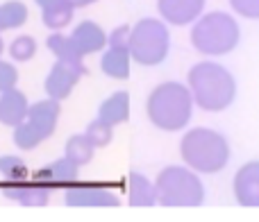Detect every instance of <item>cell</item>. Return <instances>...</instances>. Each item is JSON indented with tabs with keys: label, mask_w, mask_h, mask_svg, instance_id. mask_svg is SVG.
<instances>
[{
	"label": "cell",
	"mask_w": 259,
	"mask_h": 222,
	"mask_svg": "<svg viewBox=\"0 0 259 222\" xmlns=\"http://www.w3.org/2000/svg\"><path fill=\"white\" fill-rule=\"evenodd\" d=\"M187 86L193 95V102L209 114L225 111L237 98L234 75L216 62H200L191 66L187 75Z\"/></svg>",
	"instance_id": "cell-1"
},
{
	"label": "cell",
	"mask_w": 259,
	"mask_h": 222,
	"mask_svg": "<svg viewBox=\"0 0 259 222\" xmlns=\"http://www.w3.org/2000/svg\"><path fill=\"white\" fill-rule=\"evenodd\" d=\"M193 95L180 82H161L146 100V116L161 132H182L193 116Z\"/></svg>",
	"instance_id": "cell-2"
},
{
	"label": "cell",
	"mask_w": 259,
	"mask_h": 222,
	"mask_svg": "<svg viewBox=\"0 0 259 222\" xmlns=\"http://www.w3.org/2000/svg\"><path fill=\"white\" fill-rule=\"evenodd\" d=\"M230 143L211 127H193L180 141V156L184 165L198 175H216L230 163Z\"/></svg>",
	"instance_id": "cell-3"
},
{
	"label": "cell",
	"mask_w": 259,
	"mask_h": 222,
	"mask_svg": "<svg viewBox=\"0 0 259 222\" xmlns=\"http://www.w3.org/2000/svg\"><path fill=\"white\" fill-rule=\"evenodd\" d=\"M157 204L168 209H196L205 202V186L189 165H166L155 179Z\"/></svg>",
	"instance_id": "cell-4"
},
{
	"label": "cell",
	"mask_w": 259,
	"mask_h": 222,
	"mask_svg": "<svg viewBox=\"0 0 259 222\" xmlns=\"http://www.w3.org/2000/svg\"><path fill=\"white\" fill-rule=\"evenodd\" d=\"M239 41H241V27L232 14H202L191 27V45L207 57L230 54L239 45Z\"/></svg>",
	"instance_id": "cell-5"
},
{
	"label": "cell",
	"mask_w": 259,
	"mask_h": 222,
	"mask_svg": "<svg viewBox=\"0 0 259 222\" xmlns=\"http://www.w3.org/2000/svg\"><path fill=\"white\" fill-rule=\"evenodd\" d=\"M132 62L139 66H159L166 62L170 52V32L164 21L159 18H141L137 25L130 27V41H127Z\"/></svg>",
	"instance_id": "cell-6"
},
{
	"label": "cell",
	"mask_w": 259,
	"mask_h": 222,
	"mask_svg": "<svg viewBox=\"0 0 259 222\" xmlns=\"http://www.w3.org/2000/svg\"><path fill=\"white\" fill-rule=\"evenodd\" d=\"M66 206L73 209H112L121 204L116 191L103 186V184H71L64 193Z\"/></svg>",
	"instance_id": "cell-7"
},
{
	"label": "cell",
	"mask_w": 259,
	"mask_h": 222,
	"mask_svg": "<svg viewBox=\"0 0 259 222\" xmlns=\"http://www.w3.org/2000/svg\"><path fill=\"white\" fill-rule=\"evenodd\" d=\"M234 200L248 209H259V161H248L234 173Z\"/></svg>",
	"instance_id": "cell-8"
},
{
	"label": "cell",
	"mask_w": 259,
	"mask_h": 222,
	"mask_svg": "<svg viewBox=\"0 0 259 222\" xmlns=\"http://www.w3.org/2000/svg\"><path fill=\"white\" fill-rule=\"evenodd\" d=\"M207 0H157V12L168 25L182 27L196 23L205 12Z\"/></svg>",
	"instance_id": "cell-9"
},
{
	"label": "cell",
	"mask_w": 259,
	"mask_h": 222,
	"mask_svg": "<svg viewBox=\"0 0 259 222\" xmlns=\"http://www.w3.org/2000/svg\"><path fill=\"white\" fill-rule=\"evenodd\" d=\"M59 116H62V107H59V100L46 98L39 100V102L30 104V111H27V123L34 127V132L39 134L44 141H48L55 134L59 123Z\"/></svg>",
	"instance_id": "cell-10"
},
{
	"label": "cell",
	"mask_w": 259,
	"mask_h": 222,
	"mask_svg": "<svg viewBox=\"0 0 259 222\" xmlns=\"http://www.w3.org/2000/svg\"><path fill=\"white\" fill-rule=\"evenodd\" d=\"M71 41L75 43L77 52L82 57L87 54H96V52H103L107 48V32L94 21H80L75 25V30L71 32Z\"/></svg>",
	"instance_id": "cell-11"
},
{
	"label": "cell",
	"mask_w": 259,
	"mask_h": 222,
	"mask_svg": "<svg viewBox=\"0 0 259 222\" xmlns=\"http://www.w3.org/2000/svg\"><path fill=\"white\" fill-rule=\"evenodd\" d=\"M5 195L9 200L18 202L23 206H30V209H36V206H46L50 200V186L41 182H7L5 186Z\"/></svg>",
	"instance_id": "cell-12"
},
{
	"label": "cell",
	"mask_w": 259,
	"mask_h": 222,
	"mask_svg": "<svg viewBox=\"0 0 259 222\" xmlns=\"http://www.w3.org/2000/svg\"><path fill=\"white\" fill-rule=\"evenodd\" d=\"M80 73H75L73 68L64 66L62 62H55V66L50 68L48 77H46L44 82V89H46V95L53 100H66L68 95L73 93V89L77 86V82H80Z\"/></svg>",
	"instance_id": "cell-13"
},
{
	"label": "cell",
	"mask_w": 259,
	"mask_h": 222,
	"mask_svg": "<svg viewBox=\"0 0 259 222\" xmlns=\"http://www.w3.org/2000/svg\"><path fill=\"white\" fill-rule=\"evenodd\" d=\"M27 111H30V100L16 86L0 93V125L14 129L27 118Z\"/></svg>",
	"instance_id": "cell-14"
},
{
	"label": "cell",
	"mask_w": 259,
	"mask_h": 222,
	"mask_svg": "<svg viewBox=\"0 0 259 222\" xmlns=\"http://www.w3.org/2000/svg\"><path fill=\"white\" fill-rule=\"evenodd\" d=\"M80 177V165L73 163L68 156H62V159L48 163L46 168H41L39 173L34 175L36 182L46 184V186L55 188V186H71V184L77 182Z\"/></svg>",
	"instance_id": "cell-15"
},
{
	"label": "cell",
	"mask_w": 259,
	"mask_h": 222,
	"mask_svg": "<svg viewBox=\"0 0 259 222\" xmlns=\"http://www.w3.org/2000/svg\"><path fill=\"white\" fill-rule=\"evenodd\" d=\"M46 45H48V50L55 54V59H57V62H62L64 66L73 68V71L80 73V75H87L84 57L77 52L75 43L71 41V34L53 32V34L48 36V41H46Z\"/></svg>",
	"instance_id": "cell-16"
},
{
	"label": "cell",
	"mask_w": 259,
	"mask_h": 222,
	"mask_svg": "<svg viewBox=\"0 0 259 222\" xmlns=\"http://www.w3.org/2000/svg\"><path fill=\"white\" fill-rule=\"evenodd\" d=\"M125 184H127V202H130V206L148 209V206L157 204L155 182H150L146 175L137 173V170H130Z\"/></svg>",
	"instance_id": "cell-17"
},
{
	"label": "cell",
	"mask_w": 259,
	"mask_h": 222,
	"mask_svg": "<svg viewBox=\"0 0 259 222\" xmlns=\"http://www.w3.org/2000/svg\"><path fill=\"white\" fill-rule=\"evenodd\" d=\"M130 64H132V54H130L127 45H107V50L100 57V68L107 77L112 80H127L130 77Z\"/></svg>",
	"instance_id": "cell-18"
},
{
	"label": "cell",
	"mask_w": 259,
	"mask_h": 222,
	"mask_svg": "<svg viewBox=\"0 0 259 222\" xmlns=\"http://www.w3.org/2000/svg\"><path fill=\"white\" fill-rule=\"evenodd\" d=\"M98 118L103 123L118 127V125L127 123L130 118V93L127 91H116V93L107 95L98 107Z\"/></svg>",
	"instance_id": "cell-19"
},
{
	"label": "cell",
	"mask_w": 259,
	"mask_h": 222,
	"mask_svg": "<svg viewBox=\"0 0 259 222\" xmlns=\"http://www.w3.org/2000/svg\"><path fill=\"white\" fill-rule=\"evenodd\" d=\"M30 18V9L23 0H5L0 3V32L18 30Z\"/></svg>",
	"instance_id": "cell-20"
},
{
	"label": "cell",
	"mask_w": 259,
	"mask_h": 222,
	"mask_svg": "<svg viewBox=\"0 0 259 222\" xmlns=\"http://www.w3.org/2000/svg\"><path fill=\"white\" fill-rule=\"evenodd\" d=\"M94 154H96V145L89 141L87 134H73V136H68L66 145H64V156H68V159H71L73 163H77L80 168L91 163Z\"/></svg>",
	"instance_id": "cell-21"
},
{
	"label": "cell",
	"mask_w": 259,
	"mask_h": 222,
	"mask_svg": "<svg viewBox=\"0 0 259 222\" xmlns=\"http://www.w3.org/2000/svg\"><path fill=\"white\" fill-rule=\"evenodd\" d=\"M73 12H75V9L71 7V3L64 0V3L41 7V21H44V25L48 27V30L62 32L64 27H68L73 23Z\"/></svg>",
	"instance_id": "cell-22"
},
{
	"label": "cell",
	"mask_w": 259,
	"mask_h": 222,
	"mask_svg": "<svg viewBox=\"0 0 259 222\" xmlns=\"http://www.w3.org/2000/svg\"><path fill=\"white\" fill-rule=\"evenodd\" d=\"M0 177H5L7 182H25L30 177V170L21 156L0 154Z\"/></svg>",
	"instance_id": "cell-23"
},
{
	"label": "cell",
	"mask_w": 259,
	"mask_h": 222,
	"mask_svg": "<svg viewBox=\"0 0 259 222\" xmlns=\"http://www.w3.org/2000/svg\"><path fill=\"white\" fill-rule=\"evenodd\" d=\"M36 50H39L36 48V41L32 39L30 34H21V36H16V39L9 43L7 52H9V57H12L14 62L25 64V62H30V59H34Z\"/></svg>",
	"instance_id": "cell-24"
},
{
	"label": "cell",
	"mask_w": 259,
	"mask_h": 222,
	"mask_svg": "<svg viewBox=\"0 0 259 222\" xmlns=\"http://www.w3.org/2000/svg\"><path fill=\"white\" fill-rule=\"evenodd\" d=\"M41 143H44V138L34 132V127H32L27 120H23L21 125L14 127V145H16L18 150L30 152V150H34V147H39Z\"/></svg>",
	"instance_id": "cell-25"
},
{
	"label": "cell",
	"mask_w": 259,
	"mask_h": 222,
	"mask_svg": "<svg viewBox=\"0 0 259 222\" xmlns=\"http://www.w3.org/2000/svg\"><path fill=\"white\" fill-rule=\"evenodd\" d=\"M84 134L89 136V141L96 145V150H98V147H107L109 143L114 141V127L112 125H107V123H103L100 118L91 120V123L87 125Z\"/></svg>",
	"instance_id": "cell-26"
},
{
	"label": "cell",
	"mask_w": 259,
	"mask_h": 222,
	"mask_svg": "<svg viewBox=\"0 0 259 222\" xmlns=\"http://www.w3.org/2000/svg\"><path fill=\"white\" fill-rule=\"evenodd\" d=\"M18 84V68L14 64L0 59V93L3 91H9Z\"/></svg>",
	"instance_id": "cell-27"
},
{
	"label": "cell",
	"mask_w": 259,
	"mask_h": 222,
	"mask_svg": "<svg viewBox=\"0 0 259 222\" xmlns=\"http://www.w3.org/2000/svg\"><path fill=\"white\" fill-rule=\"evenodd\" d=\"M230 7L239 16L250 18V21H259V0H230Z\"/></svg>",
	"instance_id": "cell-28"
},
{
	"label": "cell",
	"mask_w": 259,
	"mask_h": 222,
	"mask_svg": "<svg viewBox=\"0 0 259 222\" xmlns=\"http://www.w3.org/2000/svg\"><path fill=\"white\" fill-rule=\"evenodd\" d=\"M130 41V25H121L107 36V45H127Z\"/></svg>",
	"instance_id": "cell-29"
},
{
	"label": "cell",
	"mask_w": 259,
	"mask_h": 222,
	"mask_svg": "<svg viewBox=\"0 0 259 222\" xmlns=\"http://www.w3.org/2000/svg\"><path fill=\"white\" fill-rule=\"evenodd\" d=\"M68 3H71L73 9H82V7H89V5L98 3V0H68Z\"/></svg>",
	"instance_id": "cell-30"
},
{
	"label": "cell",
	"mask_w": 259,
	"mask_h": 222,
	"mask_svg": "<svg viewBox=\"0 0 259 222\" xmlns=\"http://www.w3.org/2000/svg\"><path fill=\"white\" fill-rule=\"evenodd\" d=\"M39 7H48V5H57V3H64V0H34Z\"/></svg>",
	"instance_id": "cell-31"
},
{
	"label": "cell",
	"mask_w": 259,
	"mask_h": 222,
	"mask_svg": "<svg viewBox=\"0 0 259 222\" xmlns=\"http://www.w3.org/2000/svg\"><path fill=\"white\" fill-rule=\"evenodd\" d=\"M3 52H5V41H3V36H0V57H3Z\"/></svg>",
	"instance_id": "cell-32"
}]
</instances>
